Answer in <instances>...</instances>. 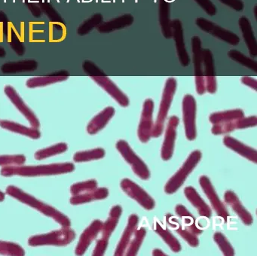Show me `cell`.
<instances>
[{
    "label": "cell",
    "instance_id": "d6a6232c",
    "mask_svg": "<svg viewBox=\"0 0 257 256\" xmlns=\"http://www.w3.org/2000/svg\"><path fill=\"white\" fill-rule=\"evenodd\" d=\"M175 211L177 215L181 218L182 221H183V225L185 226L188 230H190L192 233L196 235V236L202 233L203 230L197 227L195 218H194L193 215H191L190 212L188 211V209L185 206L181 204L177 205Z\"/></svg>",
    "mask_w": 257,
    "mask_h": 256
},
{
    "label": "cell",
    "instance_id": "b9f144b4",
    "mask_svg": "<svg viewBox=\"0 0 257 256\" xmlns=\"http://www.w3.org/2000/svg\"><path fill=\"white\" fill-rule=\"evenodd\" d=\"M0 254L23 256L25 254V251L19 244L0 240Z\"/></svg>",
    "mask_w": 257,
    "mask_h": 256
},
{
    "label": "cell",
    "instance_id": "484cf974",
    "mask_svg": "<svg viewBox=\"0 0 257 256\" xmlns=\"http://www.w3.org/2000/svg\"><path fill=\"white\" fill-rule=\"evenodd\" d=\"M184 194L188 200L198 209V213L201 216L206 217L207 218L211 217V209L193 187H186L184 189Z\"/></svg>",
    "mask_w": 257,
    "mask_h": 256
},
{
    "label": "cell",
    "instance_id": "cb8c5ba5",
    "mask_svg": "<svg viewBox=\"0 0 257 256\" xmlns=\"http://www.w3.org/2000/svg\"><path fill=\"white\" fill-rule=\"evenodd\" d=\"M115 112V108L113 107L108 106L97 114L95 117H93L87 126V132L88 134L94 135L103 130L113 117Z\"/></svg>",
    "mask_w": 257,
    "mask_h": 256
},
{
    "label": "cell",
    "instance_id": "7c38bea8",
    "mask_svg": "<svg viewBox=\"0 0 257 256\" xmlns=\"http://www.w3.org/2000/svg\"><path fill=\"white\" fill-rule=\"evenodd\" d=\"M199 183L203 191L210 200V203H211L212 206H213V209L217 214L218 216L222 218L224 221H227L228 216H229V213H228L226 208L224 206L219 197H218L217 194H216V191H215L209 178L205 176H201L199 179Z\"/></svg>",
    "mask_w": 257,
    "mask_h": 256
},
{
    "label": "cell",
    "instance_id": "9f6ffc18",
    "mask_svg": "<svg viewBox=\"0 0 257 256\" xmlns=\"http://www.w3.org/2000/svg\"><path fill=\"white\" fill-rule=\"evenodd\" d=\"M165 1L168 2V3H170V2H173L174 0H165Z\"/></svg>",
    "mask_w": 257,
    "mask_h": 256
},
{
    "label": "cell",
    "instance_id": "ee69618b",
    "mask_svg": "<svg viewBox=\"0 0 257 256\" xmlns=\"http://www.w3.org/2000/svg\"><path fill=\"white\" fill-rule=\"evenodd\" d=\"M213 239L215 242L217 244L219 249L223 253L225 256H233L234 254V250L231 246L228 239L220 232H216L213 235Z\"/></svg>",
    "mask_w": 257,
    "mask_h": 256
},
{
    "label": "cell",
    "instance_id": "ba28073f",
    "mask_svg": "<svg viewBox=\"0 0 257 256\" xmlns=\"http://www.w3.org/2000/svg\"><path fill=\"white\" fill-rule=\"evenodd\" d=\"M195 24L203 31L210 33L212 36L231 45H238L240 42V38L235 33L230 30H226L212 21L204 18H198L195 20Z\"/></svg>",
    "mask_w": 257,
    "mask_h": 256
},
{
    "label": "cell",
    "instance_id": "11a10c76",
    "mask_svg": "<svg viewBox=\"0 0 257 256\" xmlns=\"http://www.w3.org/2000/svg\"><path fill=\"white\" fill-rule=\"evenodd\" d=\"M4 55H5V51L4 48H0V57H4Z\"/></svg>",
    "mask_w": 257,
    "mask_h": 256
},
{
    "label": "cell",
    "instance_id": "e0dca14e",
    "mask_svg": "<svg viewBox=\"0 0 257 256\" xmlns=\"http://www.w3.org/2000/svg\"><path fill=\"white\" fill-rule=\"evenodd\" d=\"M202 63L204 66V72H205L204 77L205 80L206 91L213 94L216 92L217 84H216V78L215 75L213 54L208 48H204L202 50Z\"/></svg>",
    "mask_w": 257,
    "mask_h": 256
},
{
    "label": "cell",
    "instance_id": "30bf717a",
    "mask_svg": "<svg viewBox=\"0 0 257 256\" xmlns=\"http://www.w3.org/2000/svg\"><path fill=\"white\" fill-rule=\"evenodd\" d=\"M192 49L193 54L194 72H195V87L199 95L205 93V80L203 73L202 48L201 41L198 36H193L192 39Z\"/></svg>",
    "mask_w": 257,
    "mask_h": 256
},
{
    "label": "cell",
    "instance_id": "7402d4cb",
    "mask_svg": "<svg viewBox=\"0 0 257 256\" xmlns=\"http://www.w3.org/2000/svg\"><path fill=\"white\" fill-rule=\"evenodd\" d=\"M238 25L241 30L242 36L247 47L249 55L252 57H256L257 42L249 19L245 16L240 17L238 20Z\"/></svg>",
    "mask_w": 257,
    "mask_h": 256
},
{
    "label": "cell",
    "instance_id": "7a4b0ae2",
    "mask_svg": "<svg viewBox=\"0 0 257 256\" xmlns=\"http://www.w3.org/2000/svg\"><path fill=\"white\" fill-rule=\"evenodd\" d=\"M6 192L8 195L17 199L22 203L37 209L46 216L53 218L63 227H68L71 225V221L67 215H64L55 208L52 207L50 205L46 204V203H43V202L40 201V200L34 197V196L25 192L20 188L14 186V185H10V186L7 187Z\"/></svg>",
    "mask_w": 257,
    "mask_h": 256
},
{
    "label": "cell",
    "instance_id": "7dc6e473",
    "mask_svg": "<svg viewBox=\"0 0 257 256\" xmlns=\"http://www.w3.org/2000/svg\"><path fill=\"white\" fill-rule=\"evenodd\" d=\"M84 71L88 74L89 76H103L105 75L104 72L97 66L94 64L93 62L90 60H85L82 65Z\"/></svg>",
    "mask_w": 257,
    "mask_h": 256
},
{
    "label": "cell",
    "instance_id": "d6986e66",
    "mask_svg": "<svg viewBox=\"0 0 257 256\" xmlns=\"http://www.w3.org/2000/svg\"><path fill=\"white\" fill-rule=\"evenodd\" d=\"M103 222L100 220H94L91 224L84 230L81 235L79 242L76 245L75 253L76 255H82L88 249L91 242L96 239L97 235L101 231Z\"/></svg>",
    "mask_w": 257,
    "mask_h": 256
},
{
    "label": "cell",
    "instance_id": "1f68e13d",
    "mask_svg": "<svg viewBox=\"0 0 257 256\" xmlns=\"http://www.w3.org/2000/svg\"><path fill=\"white\" fill-rule=\"evenodd\" d=\"M153 230L162 238L165 243H167L174 252L177 253L180 251L181 245L180 242L168 228H165L159 221H156L153 224Z\"/></svg>",
    "mask_w": 257,
    "mask_h": 256
},
{
    "label": "cell",
    "instance_id": "f546056e",
    "mask_svg": "<svg viewBox=\"0 0 257 256\" xmlns=\"http://www.w3.org/2000/svg\"><path fill=\"white\" fill-rule=\"evenodd\" d=\"M0 126L7 131L26 136L34 140H37L41 137V133L39 131L38 128L28 127L11 120H0Z\"/></svg>",
    "mask_w": 257,
    "mask_h": 256
},
{
    "label": "cell",
    "instance_id": "52a82bcc",
    "mask_svg": "<svg viewBox=\"0 0 257 256\" xmlns=\"http://www.w3.org/2000/svg\"><path fill=\"white\" fill-rule=\"evenodd\" d=\"M183 120L186 137L189 141H193L197 137L196 131V101L192 95H185L182 103Z\"/></svg>",
    "mask_w": 257,
    "mask_h": 256
},
{
    "label": "cell",
    "instance_id": "603a6c76",
    "mask_svg": "<svg viewBox=\"0 0 257 256\" xmlns=\"http://www.w3.org/2000/svg\"><path fill=\"white\" fill-rule=\"evenodd\" d=\"M223 143L227 148L231 149L236 153L241 155L243 158L252 161L254 164L257 163V152L255 149L243 144L235 138L225 136L223 138Z\"/></svg>",
    "mask_w": 257,
    "mask_h": 256
},
{
    "label": "cell",
    "instance_id": "f6af8a7d",
    "mask_svg": "<svg viewBox=\"0 0 257 256\" xmlns=\"http://www.w3.org/2000/svg\"><path fill=\"white\" fill-rule=\"evenodd\" d=\"M26 162V157L23 155H0V166H22Z\"/></svg>",
    "mask_w": 257,
    "mask_h": 256
},
{
    "label": "cell",
    "instance_id": "4316f807",
    "mask_svg": "<svg viewBox=\"0 0 257 256\" xmlns=\"http://www.w3.org/2000/svg\"><path fill=\"white\" fill-rule=\"evenodd\" d=\"M121 213H122V208L119 205H116L111 209L109 218L104 223H103V226H102V237L100 238L102 240L109 242V237L116 227Z\"/></svg>",
    "mask_w": 257,
    "mask_h": 256
},
{
    "label": "cell",
    "instance_id": "5b68a950",
    "mask_svg": "<svg viewBox=\"0 0 257 256\" xmlns=\"http://www.w3.org/2000/svg\"><path fill=\"white\" fill-rule=\"evenodd\" d=\"M201 152L198 150L194 151L189 155L187 159L183 163L180 170L171 178L165 186V192L168 194H174L187 179L192 170L198 165L201 159Z\"/></svg>",
    "mask_w": 257,
    "mask_h": 256
},
{
    "label": "cell",
    "instance_id": "4dcf8cb0",
    "mask_svg": "<svg viewBox=\"0 0 257 256\" xmlns=\"http://www.w3.org/2000/svg\"><path fill=\"white\" fill-rule=\"evenodd\" d=\"M159 24L162 29V34L165 39L172 38L171 21L170 19L169 3L165 0H159Z\"/></svg>",
    "mask_w": 257,
    "mask_h": 256
},
{
    "label": "cell",
    "instance_id": "8d00e7d4",
    "mask_svg": "<svg viewBox=\"0 0 257 256\" xmlns=\"http://www.w3.org/2000/svg\"><path fill=\"white\" fill-rule=\"evenodd\" d=\"M146 234H147V230H146L145 227H140L139 229L135 230L133 235L134 237L132 236L133 238L131 239L124 254L127 256L137 255L141 245H142Z\"/></svg>",
    "mask_w": 257,
    "mask_h": 256
},
{
    "label": "cell",
    "instance_id": "8992f818",
    "mask_svg": "<svg viewBox=\"0 0 257 256\" xmlns=\"http://www.w3.org/2000/svg\"><path fill=\"white\" fill-rule=\"evenodd\" d=\"M117 150L121 156L130 164L134 173L144 180L150 179V172L145 163L135 153L133 149L129 146L128 143L124 140H119L117 142Z\"/></svg>",
    "mask_w": 257,
    "mask_h": 256
},
{
    "label": "cell",
    "instance_id": "5bb4252c",
    "mask_svg": "<svg viewBox=\"0 0 257 256\" xmlns=\"http://www.w3.org/2000/svg\"><path fill=\"white\" fill-rule=\"evenodd\" d=\"M6 95L9 99L14 104L15 106L18 108L19 111L28 119L30 124L34 128H39L40 126V120L38 117L34 114V111L29 108L25 103V101L21 97L20 95L16 91L14 87L11 85H7L4 88Z\"/></svg>",
    "mask_w": 257,
    "mask_h": 256
},
{
    "label": "cell",
    "instance_id": "bcb514c9",
    "mask_svg": "<svg viewBox=\"0 0 257 256\" xmlns=\"http://www.w3.org/2000/svg\"><path fill=\"white\" fill-rule=\"evenodd\" d=\"M51 38L52 42H58L62 41L66 36V29L64 25L57 23L51 24Z\"/></svg>",
    "mask_w": 257,
    "mask_h": 256
},
{
    "label": "cell",
    "instance_id": "ffe728a7",
    "mask_svg": "<svg viewBox=\"0 0 257 256\" xmlns=\"http://www.w3.org/2000/svg\"><path fill=\"white\" fill-rule=\"evenodd\" d=\"M224 199H225V203L237 214V216L240 218L242 222L245 225L249 226L252 224L253 218H252V215L248 212L247 209H245L244 206L242 205L241 202L234 191H225Z\"/></svg>",
    "mask_w": 257,
    "mask_h": 256
},
{
    "label": "cell",
    "instance_id": "6da1fadb",
    "mask_svg": "<svg viewBox=\"0 0 257 256\" xmlns=\"http://www.w3.org/2000/svg\"><path fill=\"white\" fill-rule=\"evenodd\" d=\"M74 170V164L72 163L38 166H8L1 169L0 174L6 177L13 176L34 177V176L64 174V173H71Z\"/></svg>",
    "mask_w": 257,
    "mask_h": 256
},
{
    "label": "cell",
    "instance_id": "ac0fdd59",
    "mask_svg": "<svg viewBox=\"0 0 257 256\" xmlns=\"http://www.w3.org/2000/svg\"><path fill=\"white\" fill-rule=\"evenodd\" d=\"M105 91L107 92L121 106L127 107L130 104L128 97L118 88V86L106 75L91 77Z\"/></svg>",
    "mask_w": 257,
    "mask_h": 256
},
{
    "label": "cell",
    "instance_id": "f35d334b",
    "mask_svg": "<svg viewBox=\"0 0 257 256\" xmlns=\"http://www.w3.org/2000/svg\"><path fill=\"white\" fill-rule=\"evenodd\" d=\"M104 156V149L97 148L91 150L76 152L73 156V160L76 162H87V161H94V160L101 159Z\"/></svg>",
    "mask_w": 257,
    "mask_h": 256
},
{
    "label": "cell",
    "instance_id": "681fc988",
    "mask_svg": "<svg viewBox=\"0 0 257 256\" xmlns=\"http://www.w3.org/2000/svg\"><path fill=\"white\" fill-rule=\"evenodd\" d=\"M219 1L237 12H241L244 9V3L242 0H219Z\"/></svg>",
    "mask_w": 257,
    "mask_h": 256
},
{
    "label": "cell",
    "instance_id": "9c48e42d",
    "mask_svg": "<svg viewBox=\"0 0 257 256\" xmlns=\"http://www.w3.org/2000/svg\"><path fill=\"white\" fill-rule=\"evenodd\" d=\"M122 191L131 198L136 200L140 205L147 210L150 211L154 209L156 202L149 195L147 191H144L141 187L129 179H124L120 184Z\"/></svg>",
    "mask_w": 257,
    "mask_h": 256
},
{
    "label": "cell",
    "instance_id": "44dd1931",
    "mask_svg": "<svg viewBox=\"0 0 257 256\" xmlns=\"http://www.w3.org/2000/svg\"><path fill=\"white\" fill-rule=\"evenodd\" d=\"M138 222H139V217L138 215L133 214L129 216L127 226L123 232L122 236H121L119 242L117 245L116 249H115V254H114L115 256L124 255L127 245L130 242L135 230L138 228Z\"/></svg>",
    "mask_w": 257,
    "mask_h": 256
},
{
    "label": "cell",
    "instance_id": "f907efd6",
    "mask_svg": "<svg viewBox=\"0 0 257 256\" xmlns=\"http://www.w3.org/2000/svg\"><path fill=\"white\" fill-rule=\"evenodd\" d=\"M108 242L106 241L102 240L101 239H99L96 244L95 248L93 251V255L94 256H102L104 254L106 248H107Z\"/></svg>",
    "mask_w": 257,
    "mask_h": 256
},
{
    "label": "cell",
    "instance_id": "60d3db41",
    "mask_svg": "<svg viewBox=\"0 0 257 256\" xmlns=\"http://www.w3.org/2000/svg\"><path fill=\"white\" fill-rule=\"evenodd\" d=\"M103 16L101 14H95L92 15L91 18L84 21L80 27L78 29V33L80 36H85V35L89 33L93 29L96 28L99 25L103 23Z\"/></svg>",
    "mask_w": 257,
    "mask_h": 256
},
{
    "label": "cell",
    "instance_id": "3957f363",
    "mask_svg": "<svg viewBox=\"0 0 257 256\" xmlns=\"http://www.w3.org/2000/svg\"><path fill=\"white\" fill-rule=\"evenodd\" d=\"M176 90H177V80L173 77L168 78L165 82V87H164L157 119H156L155 124H153L152 137L158 138L163 133L165 120H166L168 111L171 108Z\"/></svg>",
    "mask_w": 257,
    "mask_h": 256
},
{
    "label": "cell",
    "instance_id": "9a60e30c",
    "mask_svg": "<svg viewBox=\"0 0 257 256\" xmlns=\"http://www.w3.org/2000/svg\"><path fill=\"white\" fill-rule=\"evenodd\" d=\"M256 116H249L247 117H243L241 118L231 120V121L213 124L211 132L214 135H221V134L232 132L235 130L252 127V126H256Z\"/></svg>",
    "mask_w": 257,
    "mask_h": 256
},
{
    "label": "cell",
    "instance_id": "ab89813d",
    "mask_svg": "<svg viewBox=\"0 0 257 256\" xmlns=\"http://www.w3.org/2000/svg\"><path fill=\"white\" fill-rule=\"evenodd\" d=\"M228 56L237 63H240L242 66L251 69L253 72H257V63L255 60L251 57H246L243 53L240 52L235 49L230 50L228 52Z\"/></svg>",
    "mask_w": 257,
    "mask_h": 256
},
{
    "label": "cell",
    "instance_id": "277c9868",
    "mask_svg": "<svg viewBox=\"0 0 257 256\" xmlns=\"http://www.w3.org/2000/svg\"><path fill=\"white\" fill-rule=\"evenodd\" d=\"M76 238L74 230L68 227H63L58 230H54L44 234L35 235L28 239V245L31 246L40 245H58L65 246L69 245Z\"/></svg>",
    "mask_w": 257,
    "mask_h": 256
},
{
    "label": "cell",
    "instance_id": "836d02e7",
    "mask_svg": "<svg viewBox=\"0 0 257 256\" xmlns=\"http://www.w3.org/2000/svg\"><path fill=\"white\" fill-rule=\"evenodd\" d=\"M243 117H244V112L241 109L237 108V109L212 113L209 119L213 124H216V123L231 121V120L241 118Z\"/></svg>",
    "mask_w": 257,
    "mask_h": 256
},
{
    "label": "cell",
    "instance_id": "e575fe53",
    "mask_svg": "<svg viewBox=\"0 0 257 256\" xmlns=\"http://www.w3.org/2000/svg\"><path fill=\"white\" fill-rule=\"evenodd\" d=\"M68 75H52L49 76L34 77L30 78L27 81L26 85L29 88H35V87H44L49 84H55L57 82L66 81L68 79Z\"/></svg>",
    "mask_w": 257,
    "mask_h": 256
},
{
    "label": "cell",
    "instance_id": "7bdbcfd3",
    "mask_svg": "<svg viewBox=\"0 0 257 256\" xmlns=\"http://www.w3.org/2000/svg\"><path fill=\"white\" fill-rule=\"evenodd\" d=\"M97 188V181L94 179L85 181V182H77L70 187V193L72 196L83 194L88 191H92Z\"/></svg>",
    "mask_w": 257,
    "mask_h": 256
},
{
    "label": "cell",
    "instance_id": "d4e9b609",
    "mask_svg": "<svg viewBox=\"0 0 257 256\" xmlns=\"http://www.w3.org/2000/svg\"><path fill=\"white\" fill-rule=\"evenodd\" d=\"M135 21L133 15L131 14H124L121 16L113 18L110 21L102 23L100 25L97 27V30L99 33H109L115 30H121L130 27Z\"/></svg>",
    "mask_w": 257,
    "mask_h": 256
},
{
    "label": "cell",
    "instance_id": "4fadbf2b",
    "mask_svg": "<svg viewBox=\"0 0 257 256\" xmlns=\"http://www.w3.org/2000/svg\"><path fill=\"white\" fill-rule=\"evenodd\" d=\"M180 123V119L176 115L171 116L168 119V125L165 131V139L161 150V157L163 161H168L172 157L174 150L177 129Z\"/></svg>",
    "mask_w": 257,
    "mask_h": 256
},
{
    "label": "cell",
    "instance_id": "816d5d0a",
    "mask_svg": "<svg viewBox=\"0 0 257 256\" xmlns=\"http://www.w3.org/2000/svg\"><path fill=\"white\" fill-rule=\"evenodd\" d=\"M241 82L244 85L248 86V87L253 89L254 90H257V81L255 78L248 76L242 77Z\"/></svg>",
    "mask_w": 257,
    "mask_h": 256
},
{
    "label": "cell",
    "instance_id": "74e56055",
    "mask_svg": "<svg viewBox=\"0 0 257 256\" xmlns=\"http://www.w3.org/2000/svg\"><path fill=\"white\" fill-rule=\"evenodd\" d=\"M67 149H68V146H67V143H58V144L54 145V146H50V147L37 151L34 155V158L36 160L41 161V160L46 159V158H50V157L64 153Z\"/></svg>",
    "mask_w": 257,
    "mask_h": 256
},
{
    "label": "cell",
    "instance_id": "83f0119b",
    "mask_svg": "<svg viewBox=\"0 0 257 256\" xmlns=\"http://www.w3.org/2000/svg\"><path fill=\"white\" fill-rule=\"evenodd\" d=\"M166 221L168 224H169L172 228H174V230H175L177 233H179V234L189 243V245L192 247L198 246V245H199V240H198L196 235L194 234L190 230H188L185 226H183V224L179 221L178 219L174 218L171 214H168V215H166Z\"/></svg>",
    "mask_w": 257,
    "mask_h": 256
},
{
    "label": "cell",
    "instance_id": "c3c4849f",
    "mask_svg": "<svg viewBox=\"0 0 257 256\" xmlns=\"http://www.w3.org/2000/svg\"><path fill=\"white\" fill-rule=\"evenodd\" d=\"M195 3L210 16L216 15V7L210 0H195Z\"/></svg>",
    "mask_w": 257,
    "mask_h": 256
},
{
    "label": "cell",
    "instance_id": "2e32d148",
    "mask_svg": "<svg viewBox=\"0 0 257 256\" xmlns=\"http://www.w3.org/2000/svg\"><path fill=\"white\" fill-rule=\"evenodd\" d=\"M171 26L172 30V37L175 41L177 56L182 66L186 67L190 63V58L185 45L183 24L180 20L174 19L171 21Z\"/></svg>",
    "mask_w": 257,
    "mask_h": 256
},
{
    "label": "cell",
    "instance_id": "d590c367",
    "mask_svg": "<svg viewBox=\"0 0 257 256\" xmlns=\"http://www.w3.org/2000/svg\"><path fill=\"white\" fill-rule=\"evenodd\" d=\"M38 66V63L35 60H24L16 63H5L2 66V71L4 73H15V72H25V71L35 70Z\"/></svg>",
    "mask_w": 257,
    "mask_h": 256
},
{
    "label": "cell",
    "instance_id": "8fae6325",
    "mask_svg": "<svg viewBox=\"0 0 257 256\" xmlns=\"http://www.w3.org/2000/svg\"><path fill=\"white\" fill-rule=\"evenodd\" d=\"M153 111H154V102L153 99H146L143 106L138 131V138L141 143H147V142L150 141L152 137V131L153 128Z\"/></svg>",
    "mask_w": 257,
    "mask_h": 256
},
{
    "label": "cell",
    "instance_id": "f5cc1de1",
    "mask_svg": "<svg viewBox=\"0 0 257 256\" xmlns=\"http://www.w3.org/2000/svg\"><path fill=\"white\" fill-rule=\"evenodd\" d=\"M153 254L155 256L166 255L163 251H161L160 249L153 250Z\"/></svg>",
    "mask_w": 257,
    "mask_h": 256
},
{
    "label": "cell",
    "instance_id": "f1b7e54d",
    "mask_svg": "<svg viewBox=\"0 0 257 256\" xmlns=\"http://www.w3.org/2000/svg\"><path fill=\"white\" fill-rule=\"evenodd\" d=\"M109 195V190L106 188H95L91 191L72 196L70 203L73 205L83 204L94 200H103Z\"/></svg>",
    "mask_w": 257,
    "mask_h": 256
},
{
    "label": "cell",
    "instance_id": "db71d44e",
    "mask_svg": "<svg viewBox=\"0 0 257 256\" xmlns=\"http://www.w3.org/2000/svg\"><path fill=\"white\" fill-rule=\"evenodd\" d=\"M5 194L3 191H0V202L4 201L5 200Z\"/></svg>",
    "mask_w": 257,
    "mask_h": 256
}]
</instances>
